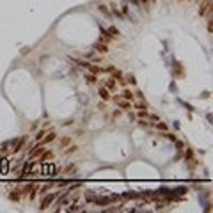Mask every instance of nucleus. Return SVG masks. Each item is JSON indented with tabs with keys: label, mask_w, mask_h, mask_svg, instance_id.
Segmentation results:
<instances>
[{
	"label": "nucleus",
	"mask_w": 213,
	"mask_h": 213,
	"mask_svg": "<svg viewBox=\"0 0 213 213\" xmlns=\"http://www.w3.org/2000/svg\"><path fill=\"white\" fill-rule=\"evenodd\" d=\"M41 172L53 176V174H57V167H55V163H43L41 165Z\"/></svg>",
	"instance_id": "nucleus-1"
},
{
	"label": "nucleus",
	"mask_w": 213,
	"mask_h": 213,
	"mask_svg": "<svg viewBox=\"0 0 213 213\" xmlns=\"http://www.w3.org/2000/svg\"><path fill=\"white\" fill-rule=\"evenodd\" d=\"M105 89H109L110 92H114L116 89H117V82H116V78H105V82L101 83Z\"/></svg>",
	"instance_id": "nucleus-2"
},
{
	"label": "nucleus",
	"mask_w": 213,
	"mask_h": 213,
	"mask_svg": "<svg viewBox=\"0 0 213 213\" xmlns=\"http://www.w3.org/2000/svg\"><path fill=\"white\" fill-rule=\"evenodd\" d=\"M55 197H57V194H48L46 197H43V201H41V206H39V208H41V209H46V208H48V206L55 201Z\"/></svg>",
	"instance_id": "nucleus-3"
},
{
	"label": "nucleus",
	"mask_w": 213,
	"mask_h": 213,
	"mask_svg": "<svg viewBox=\"0 0 213 213\" xmlns=\"http://www.w3.org/2000/svg\"><path fill=\"white\" fill-rule=\"evenodd\" d=\"M139 117H140V119H149V121H160L158 116L149 114V112H146V110H139Z\"/></svg>",
	"instance_id": "nucleus-4"
},
{
	"label": "nucleus",
	"mask_w": 213,
	"mask_h": 213,
	"mask_svg": "<svg viewBox=\"0 0 213 213\" xmlns=\"http://www.w3.org/2000/svg\"><path fill=\"white\" fill-rule=\"evenodd\" d=\"M114 99H116V103H117V105L121 107L123 110H130V107H132V103L128 101V99H123V98H119V96H117V98H114Z\"/></svg>",
	"instance_id": "nucleus-5"
},
{
	"label": "nucleus",
	"mask_w": 213,
	"mask_h": 213,
	"mask_svg": "<svg viewBox=\"0 0 213 213\" xmlns=\"http://www.w3.org/2000/svg\"><path fill=\"white\" fill-rule=\"evenodd\" d=\"M98 94H99V98H103L105 101L112 98V96H110V91H109V89H105V87H103V85H101V87L98 89Z\"/></svg>",
	"instance_id": "nucleus-6"
},
{
	"label": "nucleus",
	"mask_w": 213,
	"mask_h": 213,
	"mask_svg": "<svg viewBox=\"0 0 213 213\" xmlns=\"http://www.w3.org/2000/svg\"><path fill=\"white\" fill-rule=\"evenodd\" d=\"M0 172H2V174H7L9 172V162H7V158L0 160Z\"/></svg>",
	"instance_id": "nucleus-7"
},
{
	"label": "nucleus",
	"mask_w": 213,
	"mask_h": 213,
	"mask_svg": "<svg viewBox=\"0 0 213 213\" xmlns=\"http://www.w3.org/2000/svg\"><path fill=\"white\" fill-rule=\"evenodd\" d=\"M52 140H55V132H50V133H46V137H43L41 139V146H45V144H48V142H52Z\"/></svg>",
	"instance_id": "nucleus-8"
},
{
	"label": "nucleus",
	"mask_w": 213,
	"mask_h": 213,
	"mask_svg": "<svg viewBox=\"0 0 213 213\" xmlns=\"http://www.w3.org/2000/svg\"><path fill=\"white\" fill-rule=\"evenodd\" d=\"M119 98H123V99H128V101H132V99L135 98V94H133L130 89H124V91H123V94H121Z\"/></svg>",
	"instance_id": "nucleus-9"
},
{
	"label": "nucleus",
	"mask_w": 213,
	"mask_h": 213,
	"mask_svg": "<svg viewBox=\"0 0 213 213\" xmlns=\"http://www.w3.org/2000/svg\"><path fill=\"white\" fill-rule=\"evenodd\" d=\"M85 82H87V83H98V75L87 73V75H85Z\"/></svg>",
	"instance_id": "nucleus-10"
},
{
	"label": "nucleus",
	"mask_w": 213,
	"mask_h": 213,
	"mask_svg": "<svg viewBox=\"0 0 213 213\" xmlns=\"http://www.w3.org/2000/svg\"><path fill=\"white\" fill-rule=\"evenodd\" d=\"M32 169H34V163H32V162H27V163H25V167H23V172H21V174L27 176L29 172H32Z\"/></svg>",
	"instance_id": "nucleus-11"
},
{
	"label": "nucleus",
	"mask_w": 213,
	"mask_h": 213,
	"mask_svg": "<svg viewBox=\"0 0 213 213\" xmlns=\"http://www.w3.org/2000/svg\"><path fill=\"white\" fill-rule=\"evenodd\" d=\"M41 147H43V146H41V144H37V146H36V147H34V151H32V153H30V158H36V156H39V155H41V153H43V149H41Z\"/></svg>",
	"instance_id": "nucleus-12"
},
{
	"label": "nucleus",
	"mask_w": 213,
	"mask_h": 213,
	"mask_svg": "<svg viewBox=\"0 0 213 213\" xmlns=\"http://www.w3.org/2000/svg\"><path fill=\"white\" fill-rule=\"evenodd\" d=\"M73 62H76L78 66H82V68H89V60H82V59H73Z\"/></svg>",
	"instance_id": "nucleus-13"
},
{
	"label": "nucleus",
	"mask_w": 213,
	"mask_h": 213,
	"mask_svg": "<svg viewBox=\"0 0 213 213\" xmlns=\"http://www.w3.org/2000/svg\"><path fill=\"white\" fill-rule=\"evenodd\" d=\"M135 109H139V110H146V109H147V103L142 101V99H139V101L135 103Z\"/></svg>",
	"instance_id": "nucleus-14"
},
{
	"label": "nucleus",
	"mask_w": 213,
	"mask_h": 213,
	"mask_svg": "<svg viewBox=\"0 0 213 213\" xmlns=\"http://www.w3.org/2000/svg\"><path fill=\"white\" fill-rule=\"evenodd\" d=\"M98 9H99V13H103V14H105V16H110V14H112V13H110V11H109V9H107V6H99V7H98Z\"/></svg>",
	"instance_id": "nucleus-15"
},
{
	"label": "nucleus",
	"mask_w": 213,
	"mask_h": 213,
	"mask_svg": "<svg viewBox=\"0 0 213 213\" xmlns=\"http://www.w3.org/2000/svg\"><path fill=\"white\" fill-rule=\"evenodd\" d=\"M94 48H96L99 53H107V46H105V45H101V43H99V45H96Z\"/></svg>",
	"instance_id": "nucleus-16"
},
{
	"label": "nucleus",
	"mask_w": 213,
	"mask_h": 213,
	"mask_svg": "<svg viewBox=\"0 0 213 213\" xmlns=\"http://www.w3.org/2000/svg\"><path fill=\"white\" fill-rule=\"evenodd\" d=\"M69 142H71V139H69V137H62V139H60V146H68Z\"/></svg>",
	"instance_id": "nucleus-17"
},
{
	"label": "nucleus",
	"mask_w": 213,
	"mask_h": 213,
	"mask_svg": "<svg viewBox=\"0 0 213 213\" xmlns=\"http://www.w3.org/2000/svg\"><path fill=\"white\" fill-rule=\"evenodd\" d=\"M121 14H128V4H121Z\"/></svg>",
	"instance_id": "nucleus-18"
},
{
	"label": "nucleus",
	"mask_w": 213,
	"mask_h": 213,
	"mask_svg": "<svg viewBox=\"0 0 213 213\" xmlns=\"http://www.w3.org/2000/svg\"><path fill=\"white\" fill-rule=\"evenodd\" d=\"M50 188H52V185H45V186H43V188H41V192H43V194H45V192H48Z\"/></svg>",
	"instance_id": "nucleus-19"
},
{
	"label": "nucleus",
	"mask_w": 213,
	"mask_h": 213,
	"mask_svg": "<svg viewBox=\"0 0 213 213\" xmlns=\"http://www.w3.org/2000/svg\"><path fill=\"white\" fill-rule=\"evenodd\" d=\"M156 126H158V128H160V130H167V124H163V123H158V124H156Z\"/></svg>",
	"instance_id": "nucleus-20"
},
{
	"label": "nucleus",
	"mask_w": 213,
	"mask_h": 213,
	"mask_svg": "<svg viewBox=\"0 0 213 213\" xmlns=\"http://www.w3.org/2000/svg\"><path fill=\"white\" fill-rule=\"evenodd\" d=\"M43 137H45V132H39V133H37V135H36V139H37V140H41V139H43Z\"/></svg>",
	"instance_id": "nucleus-21"
},
{
	"label": "nucleus",
	"mask_w": 213,
	"mask_h": 213,
	"mask_svg": "<svg viewBox=\"0 0 213 213\" xmlns=\"http://www.w3.org/2000/svg\"><path fill=\"white\" fill-rule=\"evenodd\" d=\"M128 2H132V4H133V6H137V7L140 6V2H139V0H128Z\"/></svg>",
	"instance_id": "nucleus-22"
},
{
	"label": "nucleus",
	"mask_w": 213,
	"mask_h": 213,
	"mask_svg": "<svg viewBox=\"0 0 213 213\" xmlns=\"http://www.w3.org/2000/svg\"><path fill=\"white\" fill-rule=\"evenodd\" d=\"M139 2H140V4H144V6H147V4H149V0H139Z\"/></svg>",
	"instance_id": "nucleus-23"
}]
</instances>
